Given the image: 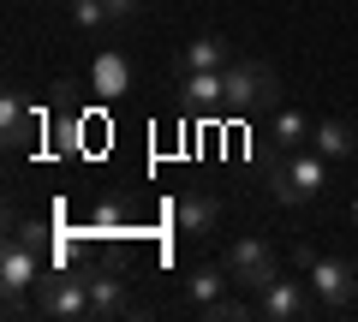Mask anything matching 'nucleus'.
I'll use <instances>...</instances> for the list:
<instances>
[{"label": "nucleus", "instance_id": "obj_1", "mask_svg": "<svg viewBox=\"0 0 358 322\" xmlns=\"http://www.w3.org/2000/svg\"><path fill=\"white\" fill-rule=\"evenodd\" d=\"M322 161L329 155H310V149H287L275 168H268V191H275V203H310V197H322Z\"/></svg>", "mask_w": 358, "mask_h": 322}, {"label": "nucleus", "instance_id": "obj_2", "mask_svg": "<svg viewBox=\"0 0 358 322\" xmlns=\"http://www.w3.org/2000/svg\"><path fill=\"white\" fill-rule=\"evenodd\" d=\"M221 84H227V108H233V114H257V108L281 102V78L268 72L263 60H227Z\"/></svg>", "mask_w": 358, "mask_h": 322}, {"label": "nucleus", "instance_id": "obj_3", "mask_svg": "<svg viewBox=\"0 0 358 322\" xmlns=\"http://www.w3.org/2000/svg\"><path fill=\"white\" fill-rule=\"evenodd\" d=\"M36 310H42V316H54V322H84V316H96V310H90L84 275H42V281H36Z\"/></svg>", "mask_w": 358, "mask_h": 322}, {"label": "nucleus", "instance_id": "obj_4", "mask_svg": "<svg viewBox=\"0 0 358 322\" xmlns=\"http://www.w3.org/2000/svg\"><path fill=\"white\" fill-rule=\"evenodd\" d=\"M227 275L245 293H263V286L281 275V257H275L268 239H239V245H227Z\"/></svg>", "mask_w": 358, "mask_h": 322}, {"label": "nucleus", "instance_id": "obj_5", "mask_svg": "<svg viewBox=\"0 0 358 322\" xmlns=\"http://www.w3.org/2000/svg\"><path fill=\"white\" fill-rule=\"evenodd\" d=\"M310 275V293H317L322 310H346L358 298V263H341V257H310L305 263Z\"/></svg>", "mask_w": 358, "mask_h": 322}, {"label": "nucleus", "instance_id": "obj_6", "mask_svg": "<svg viewBox=\"0 0 358 322\" xmlns=\"http://www.w3.org/2000/svg\"><path fill=\"white\" fill-rule=\"evenodd\" d=\"M36 251L30 245H6L0 251V293H6V316H24V293H36Z\"/></svg>", "mask_w": 358, "mask_h": 322}, {"label": "nucleus", "instance_id": "obj_7", "mask_svg": "<svg viewBox=\"0 0 358 322\" xmlns=\"http://www.w3.org/2000/svg\"><path fill=\"white\" fill-rule=\"evenodd\" d=\"M310 310H317V293L299 286V281H287V275H275V281L257 293V316H268V322H305Z\"/></svg>", "mask_w": 358, "mask_h": 322}, {"label": "nucleus", "instance_id": "obj_8", "mask_svg": "<svg viewBox=\"0 0 358 322\" xmlns=\"http://www.w3.org/2000/svg\"><path fill=\"white\" fill-rule=\"evenodd\" d=\"M84 286H90V310H96V316H126L131 310V298H126V275L120 269H96V263H90L84 269Z\"/></svg>", "mask_w": 358, "mask_h": 322}, {"label": "nucleus", "instance_id": "obj_9", "mask_svg": "<svg viewBox=\"0 0 358 322\" xmlns=\"http://www.w3.org/2000/svg\"><path fill=\"white\" fill-rule=\"evenodd\" d=\"M90 90H96V102H126L131 90V60L120 48H102L96 54V66H90Z\"/></svg>", "mask_w": 358, "mask_h": 322}, {"label": "nucleus", "instance_id": "obj_10", "mask_svg": "<svg viewBox=\"0 0 358 322\" xmlns=\"http://www.w3.org/2000/svg\"><path fill=\"white\" fill-rule=\"evenodd\" d=\"M173 221H179V233H185V239H209V233H215V221H221V209H215V197H209V191H179Z\"/></svg>", "mask_w": 358, "mask_h": 322}, {"label": "nucleus", "instance_id": "obj_11", "mask_svg": "<svg viewBox=\"0 0 358 322\" xmlns=\"http://www.w3.org/2000/svg\"><path fill=\"white\" fill-rule=\"evenodd\" d=\"M0 138H6V149H30V143L42 138V119L30 114L24 96H6V102H0Z\"/></svg>", "mask_w": 358, "mask_h": 322}, {"label": "nucleus", "instance_id": "obj_12", "mask_svg": "<svg viewBox=\"0 0 358 322\" xmlns=\"http://www.w3.org/2000/svg\"><path fill=\"white\" fill-rule=\"evenodd\" d=\"M227 263H197L192 275H185V298H192L197 310H209V305H221V293H227Z\"/></svg>", "mask_w": 358, "mask_h": 322}, {"label": "nucleus", "instance_id": "obj_13", "mask_svg": "<svg viewBox=\"0 0 358 322\" xmlns=\"http://www.w3.org/2000/svg\"><path fill=\"white\" fill-rule=\"evenodd\" d=\"M268 149H305V143H310V119L305 114H293V108H275V114H268Z\"/></svg>", "mask_w": 358, "mask_h": 322}, {"label": "nucleus", "instance_id": "obj_14", "mask_svg": "<svg viewBox=\"0 0 358 322\" xmlns=\"http://www.w3.org/2000/svg\"><path fill=\"white\" fill-rule=\"evenodd\" d=\"M221 66H227V42H221V36H197V42L179 48L173 72H221Z\"/></svg>", "mask_w": 358, "mask_h": 322}, {"label": "nucleus", "instance_id": "obj_15", "mask_svg": "<svg viewBox=\"0 0 358 322\" xmlns=\"http://www.w3.org/2000/svg\"><path fill=\"white\" fill-rule=\"evenodd\" d=\"M227 72V66H221ZM221 72H179V102H192V108H215L227 102V84H221Z\"/></svg>", "mask_w": 358, "mask_h": 322}, {"label": "nucleus", "instance_id": "obj_16", "mask_svg": "<svg viewBox=\"0 0 358 322\" xmlns=\"http://www.w3.org/2000/svg\"><path fill=\"white\" fill-rule=\"evenodd\" d=\"M310 149H322L334 161V155H352L358 149V131L346 126V119H317V126H310Z\"/></svg>", "mask_w": 358, "mask_h": 322}, {"label": "nucleus", "instance_id": "obj_17", "mask_svg": "<svg viewBox=\"0 0 358 322\" xmlns=\"http://www.w3.org/2000/svg\"><path fill=\"white\" fill-rule=\"evenodd\" d=\"M13 239H18V245H30V251H42V245H54V221H48V215L13 221Z\"/></svg>", "mask_w": 358, "mask_h": 322}, {"label": "nucleus", "instance_id": "obj_18", "mask_svg": "<svg viewBox=\"0 0 358 322\" xmlns=\"http://www.w3.org/2000/svg\"><path fill=\"white\" fill-rule=\"evenodd\" d=\"M72 24L78 30H102V24H114V13H108V0H72Z\"/></svg>", "mask_w": 358, "mask_h": 322}, {"label": "nucleus", "instance_id": "obj_19", "mask_svg": "<svg viewBox=\"0 0 358 322\" xmlns=\"http://www.w3.org/2000/svg\"><path fill=\"white\" fill-rule=\"evenodd\" d=\"M203 316H215V322H239V316H251L245 305H233V298H221V305H209Z\"/></svg>", "mask_w": 358, "mask_h": 322}, {"label": "nucleus", "instance_id": "obj_20", "mask_svg": "<svg viewBox=\"0 0 358 322\" xmlns=\"http://www.w3.org/2000/svg\"><path fill=\"white\" fill-rule=\"evenodd\" d=\"M96 233H120V203H102V209H96Z\"/></svg>", "mask_w": 358, "mask_h": 322}, {"label": "nucleus", "instance_id": "obj_21", "mask_svg": "<svg viewBox=\"0 0 358 322\" xmlns=\"http://www.w3.org/2000/svg\"><path fill=\"white\" fill-rule=\"evenodd\" d=\"M126 263H131V245H126V239H120V245H108V269L126 275Z\"/></svg>", "mask_w": 358, "mask_h": 322}, {"label": "nucleus", "instance_id": "obj_22", "mask_svg": "<svg viewBox=\"0 0 358 322\" xmlns=\"http://www.w3.org/2000/svg\"><path fill=\"white\" fill-rule=\"evenodd\" d=\"M108 13H114V24H120V18H131V13H138V0H108Z\"/></svg>", "mask_w": 358, "mask_h": 322}, {"label": "nucleus", "instance_id": "obj_23", "mask_svg": "<svg viewBox=\"0 0 358 322\" xmlns=\"http://www.w3.org/2000/svg\"><path fill=\"white\" fill-rule=\"evenodd\" d=\"M352 227H358V197H352Z\"/></svg>", "mask_w": 358, "mask_h": 322}, {"label": "nucleus", "instance_id": "obj_24", "mask_svg": "<svg viewBox=\"0 0 358 322\" xmlns=\"http://www.w3.org/2000/svg\"><path fill=\"white\" fill-rule=\"evenodd\" d=\"M352 263H358V257H352Z\"/></svg>", "mask_w": 358, "mask_h": 322}]
</instances>
